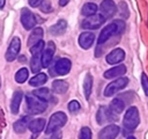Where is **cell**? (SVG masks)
Wrapping results in <instances>:
<instances>
[{"label":"cell","instance_id":"cell-1","mask_svg":"<svg viewBox=\"0 0 148 139\" xmlns=\"http://www.w3.org/2000/svg\"><path fill=\"white\" fill-rule=\"evenodd\" d=\"M66 122H67V116L64 112L58 111V112H56V114H53L51 116V118L49 120V124L46 126L45 132L47 134H50V133H52L54 131H58L61 126H64L66 124Z\"/></svg>","mask_w":148,"mask_h":139},{"label":"cell","instance_id":"cell-2","mask_svg":"<svg viewBox=\"0 0 148 139\" xmlns=\"http://www.w3.org/2000/svg\"><path fill=\"white\" fill-rule=\"evenodd\" d=\"M140 122V117H139V111L135 107H130L124 116V126L127 130H134Z\"/></svg>","mask_w":148,"mask_h":139},{"label":"cell","instance_id":"cell-3","mask_svg":"<svg viewBox=\"0 0 148 139\" xmlns=\"http://www.w3.org/2000/svg\"><path fill=\"white\" fill-rule=\"evenodd\" d=\"M25 98H27L28 109L31 114H40V112L45 111V109L47 107L46 102L42 101L40 98L36 97L35 95H28Z\"/></svg>","mask_w":148,"mask_h":139},{"label":"cell","instance_id":"cell-4","mask_svg":"<svg viewBox=\"0 0 148 139\" xmlns=\"http://www.w3.org/2000/svg\"><path fill=\"white\" fill-rule=\"evenodd\" d=\"M128 83V79L127 78H120V79H117L114 81H112L111 83H109L104 90V95L105 96H112L114 95L116 93H118L120 89L125 88Z\"/></svg>","mask_w":148,"mask_h":139},{"label":"cell","instance_id":"cell-5","mask_svg":"<svg viewBox=\"0 0 148 139\" xmlns=\"http://www.w3.org/2000/svg\"><path fill=\"white\" fill-rule=\"evenodd\" d=\"M104 21H105V19H104L102 15L94 14V15L87 16V19L83 20V22H82V28L89 29V30L97 29V28H99V27L104 23Z\"/></svg>","mask_w":148,"mask_h":139},{"label":"cell","instance_id":"cell-6","mask_svg":"<svg viewBox=\"0 0 148 139\" xmlns=\"http://www.w3.org/2000/svg\"><path fill=\"white\" fill-rule=\"evenodd\" d=\"M54 51H56V46H54V43L53 42H49L46 47L43 49L42 53H40V64H42V67H47L51 61H52V58H53V54H54Z\"/></svg>","mask_w":148,"mask_h":139},{"label":"cell","instance_id":"cell-7","mask_svg":"<svg viewBox=\"0 0 148 139\" xmlns=\"http://www.w3.org/2000/svg\"><path fill=\"white\" fill-rule=\"evenodd\" d=\"M118 34V30H117V24L116 22L113 21L112 23L108 24L106 27L103 28V30L101 31L99 34V37H98V45H102L104 44L109 38H111L113 35Z\"/></svg>","mask_w":148,"mask_h":139},{"label":"cell","instance_id":"cell-8","mask_svg":"<svg viewBox=\"0 0 148 139\" xmlns=\"http://www.w3.org/2000/svg\"><path fill=\"white\" fill-rule=\"evenodd\" d=\"M21 23L27 30H30L36 25V17L28 8H23L21 10Z\"/></svg>","mask_w":148,"mask_h":139},{"label":"cell","instance_id":"cell-9","mask_svg":"<svg viewBox=\"0 0 148 139\" xmlns=\"http://www.w3.org/2000/svg\"><path fill=\"white\" fill-rule=\"evenodd\" d=\"M20 49H21V41H20L18 37H14V38L12 39V42H10V44H9V46H8V49H7L6 59H7L8 61H13V60L17 57V54H18V52H20Z\"/></svg>","mask_w":148,"mask_h":139},{"label":"cell","instance_id":"cell-10","mask_svg":"<svg viewBox=\"0 0 148 139\" xmlns=\"http://www.w3.org/2000/svg\"><path fill=\"white\" fill-rule=\"evenodd\" d=\"M96 119H97V123L98 124H104V123H106V122H110V120H114V119H117L116 118V115L110 110V109H108L106 107H101L99 109H98V111H97V115H96Z\"/></svg>","mask_w":148,"mask_h":139},{"label":"cell","instance_id":"cell-11","mask_svg":"<svg viewBox=\"0 0 148 139\" xmlns=\"http://www.w3.org/2000/svg\"><path fill=\"white\" fill-rule=\"evenodd\" d=\"M99 9H101V15L106 20V19H109V17L114 15L117 7H116V5H114V2L112 0H103L101 2Z\"/></svg>","mask_w":148,"mask_h":139},{"label":"cell","instance_id":"cell-12","mask_svg":"<svg viewBox=\"0 0 148 139\" xmlns=\"http://www.w3.org/2000/svg\"><path fill=\"white\" fill-rule=\"evenodd\" d=\"M119 131H120L119 126L113 124L108 125L101 130V132L98 133V139H114L118 136Z\"/></svg>","mask_w":148,"mask_h":139},{"label":"cell","instance_id":"cell-13","mask_svg":"<svg viewBox=\"0 0 148 139\" xmlns=\"http://www.w3.org/2000/svg\"><path fill=\"white\" fill-rule=\"evenodd\" d=\"M71 67H72L71 60L67 59V58H61V59H59L56 63V65H54V72H56V74L65 75V74H67L71 71Z\"/></svg>","mask_w":148,"mask_h":139},{"label":"cell","instance_id":"cell-14","mask_svg":"<svg viewBox=\"0 0 148 139\" xmlns=\"http://www.w3.org/2000/svg\"><path fill=\"white\" fill-rule=\"evenodd\" d=\"M124 58H125L124 50H121V49H114V50H112L106 56V61L110 65H114V64H118L121 60H124Z\"/></svg>","mask_w":148,"mask_h":139},{"label":"cell","instance_id":"cell-15","mask_svg":"<svg viewBox=\"0 0 148 139\" xmlns=\"http://www.w3.org/2000/svg\"><path fill=\"white\" fill-rule=\"evenodd\" d=\"M94 41H95V36L91 32H82L80 35V37H79V44L84 50L91 47Z\"/></svg>","mask_w":148,"mask_h":139},{"label":"cell","instance_id":"cell-16","mask_svg":"<svg viewBox=\"0 0 148 139\" xmlns=\"http://www.w3.org/2000/svg\"><path fill=\"white\" fill-rule=\"evenodd\" d=\"M43 38V29L40 27H37L32 30V32L29 35V38H28V46L31 47L32 45L37 44L39 41H42Z\"/></svg>","mask_w":148,"mask_h":139},{"label":"cell","instance_id":"cell-17","mask_svg":"<svg viewBox=\"0 0 148 139\" xmlns=\"http://www.w3.org/2000/svg\"><path fill=\"white\" fill-rule=\"evenodd\" d=\"M125 72H126V67H125L124 65H118V66H116V67H112V68L105 71V72H104V78H106V79H112V78L123 75Z\"/></svg>","mask_w":148,"mask_h":139},{"label":"cell","instance_id":"cell-18","mask_svg":"<svg viewBox=\"0 0 148 139\" xmlns=\"http://www.w3.org/2000/svg\"><path fill=\"white\" fill-rule=\"evenodd\" d=\"M67 29V22L65 20H59L56 24H53L51 28H50V32L54 36H59V35H62Z\"/></svg>","mask_w":148,"mask_h":139},{"label":"cell","instance_id":"cell-19","mask_svg":"<svg viewBox=\"0 0 148 139\" xmlns=\"http://www.w3.org/2000/svg\"><path fill=\"white\" fill-rule=\"evenodd\" d=\"M22 97H23V94H22L21 90H16V92L14 93V95H13L12 103H10V111H12L14 115L18 112V108H20Z\"/></svg>","mask_w":148,"mask_h":139},{"label":"cell","instance_id":"cell-20","mask_svg":"<svg viewBox=\"0 0 148 139\" xmlns=\"http://www.w3.org/2000/svg\"><path fill=\"white\" fill-rule=\"evenodd\" d=\"M28 127L31 132L34 133H39L44 127H45V119L43 118H37V119H34L31 120L29 124H28Z\"/></svg>","mask_w":148,"mask_h":139},{"label":"cell","instance_id":"cell-21","mask_svg":"<svg viewBox=\"0 0 148 139\" xmlns=\"http://www.w3.org/2000/svg\"><path fill=\"white\" fill-rule=\"evenodd\" d=\"M124 108H125V102H124L120 97H117V98L112 100V102H111V104H110V110H111L114 115L120 114V112L124 110Z\"/></svg>","mask_w":148,"mask_h":139},{"label":"cell","instance_id":"cell-22","mask_svg":"<svg viewBox=\"0 0 148 139\" xmlns=\"http://www.w3.org/2000/svg\"><path fill=\"white\" fill-rule=\"evenodd\" d=\"M52 89L54 93H58V94H64L67 92L68 89V83L64 80H56L53 81L52 83Z\"/></svg>","mask_w":148,"mask_h":139},{"label":"cell","instance_id":"cell-23","mask_svg":"<svg viewBox=\"0 0 148 139\" xmlns=\"http://www.w3.org/2000/svg\"><path fill=\"white\" fill-rule=\"evenodd\" d=\"M34 95L38 98H40L42 101L44 102H47L50 100H52V94L51 92L47 89V88H39V89H36L34 90Z\"/></svg>","mask_w":148,"mask_h":139},{"label":"cell","instance_id":"cell-24","mask_svg":"<svg viewBox=\"0 0 148 139\" xmlns=\"http://www.w3.org/2000/svg\"><path fill=\"white\" fill-rule=\"evenodd\" d=\"M91 88H92V76L89 73H87L84 76V80H83V92H84L86 98H89Z\"/></svg>","mask_w":148,"mask_h":139},{"label":"cell","instance_id":"cell-25","mask_svg":"<svg viewBox=\"0 0 148 139\" xmlns=\"http://www.w3.org/2000/svg\"><path fill=\"white\" fill-rule=\"evenodd\" d=\"M28 120H29V117H24V118L16 120L14 123V131L16 133H23L28 127V124H29Z\"/></svg>","mask_w":148,"mask_h":139},{"label":"cell","instance_id":"cell-26","mask_svg":"<svg viewBox=\"0 0 148 139\" xmlns=\"http://www.w3.org/2000/svg\"><path fill=\"white\" fill-rule=\"evenodd\" d=\"M46 80H47L46 74H44V73H38V74H36L34 78L30 79L29 83H30V86H32V87H38V86L44 85V83L46 82Z\"/></svg>","mask_w":148,"mask_h":139},{"label":"cell","instance_id":"cell-27","mask_svg":"<svg viewBox=\"0 0 148 139\" xmlns=\"http://www.w3.org/2000/svg\"><path fill=\"white\" fill-rule=\"evenodd\" d=\"M96 12H97V6H96L95 3H91V2L86 3V5L82 7V10H81L82 15H84V16L94 15Z\"/></svg>","mask_w":148,"mask_h":139},{"label":"cell","instance_id":"cell-28","mask_svg":"<svg viewBox=\"0 0 148 139\" xmlns=\"http://www.w3.org/2000/svg\"><path fill=\"white\" fill-rule=\"evenodd\" d=\"M30 67H31V71L37 73L40 71L42 68V64H40V54H34L32 58H31V61H30Z\"/></svg>","mask_w":148,"mask_h":139},{"label":"cell","instance_id":"cell-29","mask_svg":"<svg viewBox=\"0 0 148 139\" xmlns=\"http://www.w3.org/2000/svg\"><path fill=\"white\" fill-rule=\"evenodd\" d=\"M28 75H29L28 70L23 67V68H21V70H18V71L16 72V74H15V80H16V82H18V83H23V82L28 79Z\"/></svg>","mask_w":148,"mask_h":139},{"label":"cell","instance_id":"cell-30","mask_svg":"<svg viewBox=\"0 0 148 139\" xmlns=\"http://www.w3.org/2000/svg\"><path fill=\"white\" fill-rule=\"evenodd\" d=\"M43 49H44V42L43 41H39L37 44H35V45H32L30 47V52H31L32 56L34 54H40L42 51H43Z\"/></svg>","mask_w":148,"mask_h":139},{"label":"cell","instance_id":"cell-31","mask_svg":"<svg viewBox=\"0 0 148 139\" xmlns=\"http://www.w3.org/2000/svg\"><path fill=\"white\" fill-rule=\"evenodd\" d=\"M80 109H81V105H80V103H79L77 101L73 100V101H71V102L68 103V110H69L72 114L77 112Z\"/></svg>","mask_w":148,"mask_h":139},{"label":"cell","instance_id":"cell-32","mask_svg":"<svg viewBox=\"0 0 148 139\" xmlns=\"http://www.w3.org/2000/svg\"><path fill=\"white\" fill-rule=\"evenodd\" d=\"M119 14H120V16H123V17H128V9H127V5L125 3V2H119Z\"/></svg>","mask_w":148,"mask_h":139},{"label":"cell","instance_id":"cell-33","mask_svg":"<svg viewBox=\"0 0 148 139\" xmlns=\"http://www.w3.org/2000/svg\"><path fill=\"white\" fill-rule=\"evenodd\" d=\"M80 139H91V131L89 127H82L81 129Z\"/></svg>","mask_w":148,"mask_h":139},{"label":"cell","instance_id":"cell-34","mask_svg":"<svg viewBox=\"0 0 148 139\" xmlns=\"http://www.w3.org/2000/svg\"><path fill=\"white\" fill-rule=\"evenodd\" d=\"M141 83H142V88L145 90V94L148 96V76L145 73L141 74Z\"/></svg>","mask_w":148,"mask_h":139},{"label":"cell","instance_id":"cell-35","mask_svg":"<svg viewBox=\"0 0 148 139\" xmlns=\"http://www.w3.org/2000/svg\"><path fill=\"white\" fill-rule=\"evenodd\" d=\"M114 22H116V24H117L118 34H121V32L124 31V29H125V23H124L123 21H120V20H116Z\"/></svg>","mask_w":148,"mask_h":139},{"label":"cell","instance_id":"cell-36","mask_svg":"<svg viewBox=\"0 0 148 139\" xmlns=\"http://www.w3.org/2000/svg\"><path fill=\"white\" fill-rule=\"evenodd\" d=\"M40 9L43 10V12H45V13H47V12H51V6H50V3L49 2H44V3H42V7H40Z\"/></svg>","mask_w":148,"mask_h":139},{"label":"cell","instance_id":"cell-37","mask_svg":"<svg viewBox=\"0 0 148 139\" xmlns=\"http://www.w3.org/2000/svg\"><path fill=\"white\" fill-rule=\"evenodd\" d=\"M42 2H43V0H29V5L31 7H38Z\"/></svg>","mask_w":148,"mask_h":139},{"label":"cell","instance_id":"cell-38","mask_svg":"<svg viewBox=\"0 0 148 139\" xmlns=\"http://www.w3.org/2000/svg\"><path fill=\"white\" fill-rule=\"evenodd\" d=\"M52 133H53V134H52L51 139H61V132L54 131V132H52Z\"/></svg>","mask_w":148,"mask_h":139},{"label":"cell","instance_id":"cell-39","mask_svg":"<svg viewBox=\"0 0 148 139\" xmlns=\"http://www.w3.org/2000/svg\"><path fill=\"white\" fill-rule=\"evenodd\" d=\"M68 1H69V0H59V5H60V6H66V5L68 3Z\"/></svg>","mask_w":148,"mask_h":139},{"label":"cell","instance_id":"cell-40","mask_svg":"<svg viewBox=\"0 0 148 139\" xmlns=\"http://www.w3.org/2000/svg\"><path fill=\"white\" fill-rule=\"evenodd\" d=\"M5 2H6V0H0V9H2V8H3Z\"/></svg>","mask_w":148,"mask_h":139},{"label":"cell","instance_id":"cell-41","mask_svg":"<svg viewBox=\"0 0 148 139\" xmlns=\"http://www.w3.org/2000/svg\"><path fill=\"white\" fill-rule=\"evenodd\" d=\"M127 139H135V138H134V137H132V136H130V137H128Z\"/></svg>","mask_w":148,"mask_h":139},{"label":"cell","instance_id":"cell-42","mask_svg":"<svg viewBox=\"0 0 148 139\" xmlns=\"http://www.w3.org/2000/svg\"><path fill=\"white\" fill-rule=\"evenodd\" d=\"M0 87H1V79H0Z\"/></svg>","mask_w":148,"mask_h":139}]
</instances>
